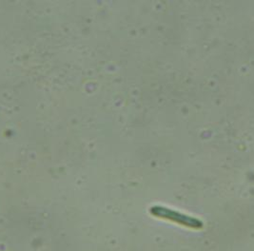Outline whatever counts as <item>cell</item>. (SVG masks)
<instances>
[{
  "label": "cell",
  "mask_w": 254,
  "mask_h": 251,
  "mask_svg": "<svg viewBox=\"0 0 254 251\" xmlns=\"http://www.w3.org/2000/svg\"><path fill=\"white\" fill-rule=\"evenodd\" d=\"M150 212L152 216L174 222L175 224L181 225L186 228L196 230L204 228V223L200 219L187 215L166 206L153 205L150 207Z\"/></svg>",
  "instance_id": "1"
}]
</instances>
